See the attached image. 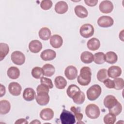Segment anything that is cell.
Segmentation results:
<instances>
[{
  "instance_id": "1",
  "label": "cell",
  "mask_w": 124,
  "mask_h": 124,
  "mask_svg": "<svg viewBox=\"0 0 124 124\" xmlns=\"http://www.w3.org/2000/svg\"><path fill=\"white\" fill-rule=\"evenodd\" d=\"M92 71L91 68L88 66L82 67L80 70L79 75L78 76L77 81L82 86H87L91 81Z\"/></svg>"
},
{
  "instance_id": "2",
  "label": "cell",
  "mask_w": 124,
  "mask_h": 124,
  "mask_svg": "<svg viewBox=\"0 0 124 124\" xmlns=\"http://www.w3.org/2000/svg\"><path fill=\"white\" fill-rule=\"evenodd\" d=\"M101 92V88L99 85H93L87 91V97L90 101L95 100L100 95Z\"/></svg>"
},
{
  "instance_id": "3",
  "label": "cell",
  "mask_w": 124,
  "mask_h": 124,
  "mask_svg": "<svg viewBox=\"0 0 124 124\" xmlns=\"http://www.w3.org/2000/svg\"><path fill=\"white\" fill-rule=\"evenodd\" d=\"M85 113L88 118L95 119L99 117L100 114V110L97 105L94 104H90L86 107Z\"/></svg>"
},
{
  "instance_id": "4",
  "label": "cell",
  "mask_w": 124,
  "mask_h": 124,
  "mask_svg": "<svg viewBox=\"0 0 124 124\" xmlns=\"http://www.w3.org/2000/svg\"><path fill=\"white\" fill-rule=\"evenodd\" d=\"M62 124H74L76 123V118L72 112L63 109L60 117Z\"/></svg>"
},
{
  "instance_id": "5",
  "label": "cell",
  "mask_w": 124,
  "mask_h": 124,
  "mask_svg": "<svg viewBox=\"0 0 124 124\" xmlns=\"http://www.w3.org/2000/svg\"><path fill=\"white\" fill-rule=\"evenodd\" d=\"M94 32L93 26L90 24H85L81 26L79 29V33L81 36L85 38H88L92 36Z\"/></svg>"
},
{
  "instance_id": "6",
  "label": "cell",
  "mask_w": 124,
  "mask_h": 124,
  "mask_svg": "<svg viewBox=\"0 0 124 124\" xmlns=\"http://www.w3.org/2000/svg\"><path fill=\"white\" fill-rule=\"evenodd\" d=\"M11 59L13 63L17 65H22L25 62L24 54L19 51H14L11 55Z\"/></svg>"
},
{
  "instance_id": "7",
  "label": "cell",
  "mask_w": 124,
  "mask_h": 124,
  "mask_svg": "<svg viewBox=\"0 0 124 124\" xmlns=\"http://www.w3.org/2000/svg\"><path fill=\"white\" fill-rule=\"evenodd\" d=\"M114 23L113 18L107 16H100L97 20V24L99 26L102 28H108L112 26Z\"/></svg>"
},
{
  "instance_id": "8",
  "label": "cell",
  "mask_w": 124,
  "mask_h": 124,
  "mask_svg": "<svg viewBox=\"0 0 124 124\" xmlns=\"http://www.w3.org/2000/svg\"><path fill=\"white\" fill-rule=\"evenodd\" d=\"M99 10L104 14L111 13L113 9V4L109 0H103L101 2L99 6Z\"/></svg>"
},
{
  "instance_id": "9",
  "label": "cell",
  "mask_w": 124,
  "mask_h": 124,
  "mask_svg": "<svg viewBox=\"0 0 124 124\" xmlns=\"http://www.w3.org/2000/svg\"><path fill=\"white\" fill-rule=\"evenodd\" d=\"M35 99L40 106H45L47 105L49 101V96L47 93H37Z\"/></svg>"
},
{
  "instance_id": "10",
  "label": "cell",
  "mask_w": 124,
  "mask_h": 124,
  "mask_svg": "<svg viewBox=\"0 0 124 124\" xmlns=\"http://www.w3.org/2000/svg\"><path fill=\"white\" fill-rule=\"evenodd\" d=\"M64 75L69 80L75 79L78 76V70L73 65L68 66L64 70Z\"/></svg>"
},
{
  "instance_id": "11",
  "label": "cell",
  "mask_w": 124,
  "mask_h": 124,
  "mask_svg": "<svg viewBox=\"0 0 124 124\" xmlns=\"http://www.w3.org/2000/svg\"><path fill=\"white\" fill-rule=\"evenodd\" d=\"M8 90L11 94L14 96H18L20 94L22 87L17 82H11L8 86Z\"/></svg>"
},
{
  "instance_id": "12",
  "label": "cell",
  "mask_w": 124,
  "mask_h": 124,
  "mask_svg": "<svg viewBox=\"0 0 124 124\" xmlns=\"http://www.w3.org/2000/svg\"><path fill=\"white\" fill-rule=\"evenodd\" d=\"M56 52L50 49H47L43 50L40 54L41 58L45 61L53 60L56 58Z\"/></svg>"
},
{
  "instance_id": "13",
  "label": "cell",
  "mask_w": 124,
  "mask_h": 124,
  "mask_svg": "<svg viewBox=\"0 0 124 124\" xmlns=\"http://www.w3.org/2000/svg\"><path fill=\"white\" fill-rule=\"evenodd\" d=\"M49 43L54 48H60L63 44L62 38L58 34H54L50 38Z\"/></svg>"
},
{
  "instance_id": "14",
  "label": "cell",
  "mask_w": 124,
  "mask_h": 124,
  "mask_svg": "<svg viewBox=\"0 0 124 124\" xmlns=\"http://www.w3.org/2000/svg\"><path fill=\"white\" fill-rule=\"evenodd\" d=\"M118 102V101L114 96L112 95H108L104 98L103 104L106 108L110 109L114 107Z\"/></svg>"
},
{
  "instance_id": "15",
  "label": "cell",
  "mask_w": 124,
  "mask_h": 124,
  "mask_svg": "<svg viewBox=\"0 0 124 124\" xmlns=\"http://www.w3.org/2000/svg\"><path fill=\"white\" fill-rule=\"evenodd\" d=\"M107 72L109 77L112 78H115L121 76L122 69L118 66L113 65L108 68Z\"/></svg>"
},
{
  "instance_id": "16",
  "label": "cell",
  "mask_w": 124,
  "mask_h": 124,
  "mask_svg": "<svg viewBox=\"0 0 124 124\" xmlns=\"http://www.w3.org/2000/svg\"><path fill=\"white\" fill-rule=\"evenodd\" d=\"M29 48L32 53H37L40 51L42 48V44L40 41L37 40L31 41L29 44Z\"/></svg>"
},
{
  "instance_id": "17",
  "label": "cell",
  "mask_w": 124,
  "mask_h": 124,
  "mask_svg": "<svg viewBox=\"0 0 124 124\" xmlns=\"http://www.w3.org/2000/svg\"><path fill=\"white\" fill-rule=\"evenodd\" d=\"M36 97L35 91L31 88H26L24 89L23 93V98L27 101L33 100Z\"/></svg>"
},
{
  "instance_id": "18",
  "label": "cell",
  "mask_w": 124,
  "mask_h": 124,
  "mask_svg": "<svg viewBox=\"0 0 124 124\" xmlns=\"http://www.w3.org/2000/svg\"><path fill=\"white\" fill-rule=\"evenodd\" d=\"M54 116V111L50 108H45L43 109L40 113V118L44 121H49Z\"/></svg>"
},
{
  "instance_id": "19",
  "label": "cell",
  "mask_w": 124,
  "mask_h": 124,
  "mask_svg": "<svg viewBox=\"0 0 124 124\" xmlns=\"http://www.w3.org/2000/svg\"><path fill=\"white\" fill-rule=\"evenodd\" d=\"M68 9V6L64 1H59L55 5V11L59 14L65 13Z\"/></svg>"
},
{
  "instance_id": "20",
  "label": "cell",
  "mask_w": 124,
  "mask_h": 124,
  "mask_svg": "<svg viewBox=\"0 0 124 124\" xmlns=\"http://www.w3.org/2000/svg\"><path fill=\"white\" fill-rule=\"evenodd\" d=\"M87 46L89 50L92 51H95L100 47V41L96 38H92L87 42Z\"/></svg>"
},
{
  "instance_id": "21",
  "label": "cell",
  "mask_w": 124,
  "mask_h": 124,
  "mask_svg": "<svg viewBox=\"0 0 124 124\" xmlns=\"http://www.w3.org/2000/svg\"><path fill=\"white\" fill-rule=\"evenodd\" d=\"M74 11L76 15L79 18H84L88 16V12L87 10L82 5H77L75 7Z\"/></svg>"
},
{
  "instance_id": "22",
  "label": "cell",
  "mask_w": 124,
  "mask_h": 124,
  "mask_svg": "<svg viewBox=\"0 0 124 124\" xmlns=\"http://www.w3.org/2000/svg\"><path fill=\"white\" fill-rule=\"evenodd\" d=\"M8 77L12 79H16L19 78L20 76V71L19 69L15 66L9 67L7 71Z\"/></svg>"
},
{
  "instance_id": "23",
  "label": "cell",
  "mask_w": 124,
  "mask_h": 124,
  "mask_svg": "<svg viewBox=\"0 0 124 124\" xmlns=\"http://www.w3.org/2000/svg\"><path fill=\"white\" fill-rule=\"evenodd\" d=\"M38 35L40 39L44 41H46L51 37V32L48 28L43 27L39 30Z\"/></svg>"
},
{
  "instance_id": "24",
  "label": "cell",
  "mask_w": 124,
  "mask_h": 124,
  "mask_svg": "<svg viewBox=\"0 0 124 124\" xmlns=\"http://www.w3.org/2000/svg\"><path fill=\"white\" fill-rule=\"evenodd\" d=\"M80 60L84 63H91L93 61V55L91 52L85 51L80 55Z\"/></svg>"
},
{
  "instance_id": "25",
  "label": "cell",
  "mask_w": 124,
  "mask_h": 124,
  "mask_svg": "<svg viewBox=\"0 0 124 124\" xmlns=\"http://www.w3.org/2000/svg\"><path fill=\"white\" fill-rule=\"evenodd\" d=\"M42 69L44 72V75L48 77L53 76L55 71L54 66L49 63H46L44 65Z\"/></svg>"
},
{
  "instance_id": "26",
  "label": "cell",
  "mask_w": 124,
  "mask_h": 124,
  "mask_svg": "<svg viewBox=\"0 0 124 124\" xmlns=\"http://www.w3.org/2000/svg\"><path fill=\"white\" fill-rule=\"evenodd\" d=\"M56 87L58 89H63L66 87L67 82L66 79L62 76H57L54 80Z\"/></svg>"
},
{
  "instance_id": "27",
  "label": "cell",
  "mask_w": 124,
  "mask_h": 124,
  "mask_svg": "<svg viewBox=\"0 0 124 124\" xmlns=\"http://www.w3.org/2000/svg\"><path fill=\"white\" fill-rule=\"evenodd\" d=\"M11 109L10 102L6 100H2L0 102V113L1 114L8 113Z\"/></svg>"
},
{
  "instance_id": "28",
  "label": "cell",
  "mask_w": 124,
  "mask_h": 124,
  "mask_svg": "<svg viewBox=\"0 0 124 124\" xmlns=\"http://www.w3.org/2000/svg\"><path fill=\"white\" fill-rule=\"evenodd\" d=\"M105 61L109 64H114L118 60L117 54L113 51H108L106 53Z\"/></svg>"
},
{
  "instance_id": "29",
  "label": "cell",
  "mask_w": 124,
  "mask_h": 124,
  "mask_svg": "<svg viewBox=\"0 0 124 124\" xmlns=\"http://www.w3.org/2000/svg\"><path fill=\"white\" fill-rule=\"evenodd\" d=\"M85 94L81 91H79L76 93L72 98L73 102L78 105H80L83 103L85 101Z\"/></svg>"
},
{
  "instance_id": "30",
  "label": "cell",
  "mask_w": 124,
  "mask_h": 124,
  "mask_svg": "<svg viewBox=\"0 0 124 124\" xmlns=\"http://www.w3.org/2000/svg\"><path fill=\"white\" fill-rule=\"evenodd\" d=\"M9 52V47L7 44L0 43V61H1Z\"/></svg>"
},
{
  "instance_id": "31",
  "label": "cell",
  "mask_w": 124,
  "mask_h": 124,
  "mask_svg": "<svg viewBox=\"0 0 124 124\" xmlns=\"http://www.w3.org/2000/svg\"><path fill=\"white\" fill-rule=\"evenodd\" d=\"M93 61L97 64H101L105 62V54L102 52L95 53L93 55Z\"/></svg>"
},
{
  "instance_id": "32",
  "label": "cell",
  "mask_w": 124,
  "mask_h": 124,
  "mask_svg": "<svg viewBox=\"0 0 124 124\" xmlns=\"http://www.w3.org/2000/svg\"><path fill=\"white\" fill-rule=\"evenodd\" d=\"M79 91H80V90L78 86L75 84H71L69 85L67 89L66 93L69 97L72 98L74 95Z\"/></svg>"
},
{
  "instance_id": "33",
  "label": "cell",
  "mask_w": 124,
  "mask_h": 124,
  "mask_svg": "<svg viewBox=\"0 0 124 124\" xmlns=\"http://www.w3.org/2000/svg\"><path fill=\"white\" fill-rule=\"evenodd\" d=\"M79 108H76L75 106H72L71 107V111L74 113L76 120L78 121L77 124L81 123V121L83 118V114L80 112V110Z\"/></svg>"
},
{
  "instance_id": "34",
  "label": "cell",
  "mask_w": 124,
  "mask_h": 124,
  "mask_svg": "<svg viewBox=\"0 0 124 124\" xmlns=\"http://www.w3.org/2000/svg\"><path fill=\"white\" fill-rule=\"evenodd\" d=\"M31 75L35 78H41V77L44 76L42 68L36 66L32 68L31 70Z\"/></svg>"
},
{
  "instance_id": "35",
  "label": "cell",
  "mask_w": 124,
  "mask_h": 124,
  "mask_svg": "<svg viewBox=\"0 0 124 124\" xmlns=\"http://www.w3.org/2000/svg\"><path fill=\"white\" fill-rule=\"evenodd\" d=\"M107 70L105 68L100 69L97 74V78L98 81L103 82L105 80L108 78Z\"/></svg>"
},
{
  "instance_id": "36",
  "label": "cell",
  "mask_w": 124,
  "mask_h": 124,
  "mask_svg": "<svg viewBox=\"0 0 124 124\" xmlns=\"http://www.w3.org/2000/svg\"><path fill=\"white\" fill-rule=\"evenodd\" d=\"M116 116L112 113H109L106 114L103 118L104 123L105 124H113L116 120Z\"/></svg>"
},
{
  "instance_id": "37",
  "label": "cell",
  "mask_w": 124,
  "mask_h": 124,
  "mask_svg": "<svg viewBox=\"0 0 124 124\" xmlns=\"http://www.w3.org/2000/svg\"><path fill=\"white\" fill-rule=\"evenodd\" d=\"M108 111L109 113H112L115 116H117L119 115L122 111V106L121 104L118 102L114 107L110 109H108Z\"/></svg>"
},
{
  "instance_id": "38",
  "label": "cell",
  "mask_w": 124,
  "mask_h": 124,
  "mask_svg": "<svg viewBox=\"0 0 124 124\" xmlns=\"http://www.w3.org/2000/svg\"><path fill=\"white\" fill-rule=\"evenodd\" d=\"M113 80L114 83V88L117 90H122L124 88V80L122 78H114Z\"/></svg>"
},
{
  "instance_id": "39",
  "label": "cell",
  "mask_w": 124,
  "mask_h": 124,
  "mask_svg": "<svg viewBox=\"0 0 124 124\" xmlns=\"http://www.w3.org/2000/svg\"><path fill=\"white\" fill-rule=\"evenodd\" d=\"M41 84L46 86L49 89H52L53 87V84L52 80L47 78L42 77L40 78Z\"/></svg>"
},
{
  "instance_id": "40",
  "label": "cell",
  "mask_w": 124,
  "mask_h": 124,
  "mask_svg": "<svg viewBox=\"0 0 124 124\" xmlns=\"http://www.w3.org/2000/svg\"><path fill=\"white\" fill-rule=\"evenodd\" d=\"M41 8L44 10L50 9L52 6V2L50 0H44L41 2Z\"/></svg>"
},
{
  "instance_id": "41",
  "label": "cell",
  "mask_w": 124,
  "mask_h": 124,
  "mask_svg": "<svg viewBox=\"0 0 124 124\" xmlns=\"http://www.w3.org/2000/svg\"><path fill=\"white\" fill-rule=\"evenodd\" d=\"M49 88L46 85L41 84L39 85L36 88L37 93H49Z\"/></svg>"
},
{
  "instance_id": "42",
  "label": "cell",
  "mask_w": 124,
  "mask_h": 124,
  "mask_svg": "<svg viewBox=\"0 0 124 124\" xmlns=\"http://www.w3.org/2000/svg\"><path fill=\"white\" fill-rule=\"evenodd\" d=\"M103 82L105 86L108 88L112 89L114 87V83L113 80H112L108 78L105 80Z\"/></svg>"
},
{
  "instance_id": "43",
  "label": "cell",
  "mask_w": 124,
  "mask_h": 124,
  "mask_svg": "<svg viewBox=\"0 0 124 124\" xmlns=\"http://www.w3.org/2000/svg\"><path fill=\"white\" fill-rule=\"evenodd\" d=\"M84 2L87 5L93 7L97 4L98 0H84Z\"/></svg>"
},
{
  "instance_id": "44",
  "label": "cell",
  "mask_w": 124,
  "mask_h": 124,
  "mask_svg": "<svg viewBox=\"0 0 124 124\" xmlns=\"http://www.w3.org/2000/svg\"><path fill=\"white\" fill-rule=\"evenodd\" d=\"M15 124H28V121L25 119H23V118H20V119H19L18 120H17V121L16 122H15Z\"/></svg>"
},
{
  "instance_id": "45",
  "label": "cell",
  "mask_w": 124,
  "mask_h": 124,
  "mask_svg": "<svg viewBox=\"0 0 124 124\" xmlns=\"http://www.w3.org/2000/svg\"><path fill=\"white\" fill-rule=\"evenodd\" d=\"M0 97H2V96H3L5 93V92H6V90H5V87L4 86H3L2 84H0Z\"/></svg>"
},
{
  "instance_id": "46",
  "label": "cell",
  "mask_w": 124,
  "mask_h": 124,
  "mask_svg": "<svg viewBox=\"0 0 124 124\" xmlns=\"http://www.w3.org/2000/svg\"><path fill=\"white\" fill-rule=\"evenodd\" d=\"M119 38L122 41H124V30H123L121 32L119 33Z\"/></svg>"
},
{
  "instance_id": "47",
  "label": "cell",
  "mask_w": 124,
  "mask_h": 124,
  "mask_svg": "<svg viewBox=\"0 0 124 124\" xmlns=\"http://www.w3.org/2000/svg\"><path fill=\"white\" fill-rule=\"evenodd\" d=\"M31 124H41V122L38 120H34L32 122H31Z\"/></svg>"
}]
</instances>
